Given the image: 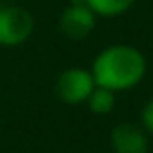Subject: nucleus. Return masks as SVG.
<instances>
[{
	"mask_svg": "<svg viewBox=\"0 0 153 153\" xmlns=\"http://www.w3.org/2000/svg\"><path fill=\"white\" fill-rule=\"evenodd\" d=\"M112 153H147L149 151V134L140 124L120 122L111 132Z\"/></svg>",
	"mask_w": 153,
	"mask_h": 153,
	"instance_id": "nucleus-5",
	"label": "nucleus"
},
{
	"mask_svg": "<svg viewBox=\"0 0 153 153\" xmlns=\"http://www.w3.org/2000/svg\"><path fill=\"white\" fill-rule=\"evenodd\" d=\"M68 4H85V0H68Z\"/></svg>",
	"mask_w": 153,
	"mask_h": 153,
	"instance_id": "nucleus-9",
	"label": "nucleus"
},
{
	"mask_svg": "<svg viewBox=\"0 0 153 153\" xmlns=\"http://www.w3.org/2000/svg\"><path fill=\"white\" fill-rule=\"evenodd\" d=\"M22 0H10V4H19Z\"/></svg>",
	"mask_w": 153,
	"mask_h": 153,
	"instance_id": "nucleus-10",
	"label": "nucleus"
},
{
	"mask_svg": "<svg viewBox=\"0 0 153 153\" xmlns=\"http://www.w3.org/2000/svg\"><path fill=\"white\" fill-rule=\"evenodd\" d=\"M97 25V16L85 4H68L58 18V29L64 37L72 41H83L93 33Z\"/></svg>",
	"mask_w": 153,
	"mask_h": 153,
	"instance_id": "nucleus-4",
	"label": "nucleus"
},
{
	"mask_svg": "<svg viewBox=\"0 0 153 153\" xmlns=\"http://www.w3.org/2000/svg\"><path fill=\"white\" fill-rule=\"evenodd\" d=\"M2 8H4V2H2V0H0V12H2Z\"/></svg>",
	"mask_w": 153,
	"mask_h": 153,
	"instance_id": "nucleus-11",
	"label": "nucleus"
},
{
	"mask_svg": "<svg viewBox=\"0 0 153 153\" xmlns=\"http://www.w3.org/2000/svg\"><path fill=\"white\" fill-rule=\"evenodd\" d=\"M140 126L149 136H153V99L143 103L142 112H140Z\"/></svg>",
	"mask_w": 153,
	"mask_h": 153,
	"instance_id": "nucleus-8",
	"label": "nucleus"
},
{
	"mask_svg": "<svg viewBox=\"0 0 153 153\" xmlns=\"http://www.w3.org/2000/svg\"><path fill=\"white\" fill-rule=\"evenodd\" d=\"M85 105L89 107V111L93 114H99V116H105V114H111L112 108L116 105V93L107 87H95L91 91V95L87 97Z\"/></svg>",
	"mask_w": 153,
	"mask_h": 153,
	"instance_id": "nucleus-7",
	"label": "nucleus"
},
{
	"mask_svg": "<svg viewBox=\"0 0 153 153\" xmlns=\"http://www.w3.org/2000/svg\"><path fill=\"white\" fill-rule=\"evenodd\" d=\"M95 87L97 83L89 68L70 66L58 74L54 82V93L64 105H83Z\"/></svg>",
	"mask_w": 153,
	"mask_h": 153,
	"instance_id": "nucleus-3",
	"label": "nucleus"
},
{
	"mask_svg": "<svg viewBox=\"0 0 153 153\" xmlns=\"http://www.w3.org/2000/svg\"><path fill=\"white\" fill-rule=\"evenodd\" d=\"M136 2L138 0H85V6L97 18L112 19V18H118V16H124L126 12H130Z\"/></svg>",
	"mask_w": 153,
	"mask_h": 153,
	"instance_id": "nucleus-6",
	"label": "nucleus"
},
{
	"mask_svg": "<svg viewBox=\"0 0 153 153\" xmlns=\"http://www.w3.org/2000/svg\"><path fill=\"white\" fill-rule=\"evenodd\" d=\"M89 70L99 87H107L118 95L143 82L147 74V58L134 45L112 43L97 52Z\"/></svg>",
	"mask_w": 153,
	"mask_h": 153,
	"instance_id": "nucleus-1",
	"label": "nucleus"
},
{
	"mask_svg": "<svg viewBox=\"0 0 153 153\" xmlns=\"http://www.w3.org/2000/svg\"><path fill=\"white\" fill-rule=\"evenodd\" d=\"M35 31V18L22 4H4L0 12V47L18 49Z\"/></svg>",
	"mask_w": 153,
	"mask_h": 153,
	"instance_id": "nucleus-2",
	"label": "nucleus"
}]
</instances>
